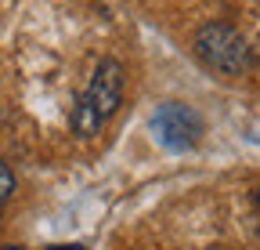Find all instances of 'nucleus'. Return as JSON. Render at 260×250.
Instances as JSON below:
<instances>
[{
	"mask_svg": "<svg viewBox=\"0 0 260 250\" xmlns=\"http://www.w3.org/2000/svg\"><path fill=\"white\" fill-rule=\"evenodd\" d=\"M11 196H15V174H11V167L4 160H0V207H4Z\"/></svg>",
	"mask_w": 260,
	"mask_h": 250,
	"instance_id": "obj_5",
	"label": "nucleus"
},
{
	"mask_svg": "<svg viewBox=\"0 0 260 250\" xmlns=\"http://www.w3.org/2000/svg\"><path fill=\"white\" fill-rule=\"evenodd\" d=\"M0 250H22V246H0Z\"/></svg>",
	"mask_w": 260,
	"mask_h": 250,
	"instance_id": "obj_7",
	"label": "nucleus"
},
{
	"mask_svg": "<svg viewBox=\"0 0 260 250\" xmlns=\"http://www.w3.org/2000/svg\"><path fill=\"white\" fill-rule=\"evenodd\" d=\"M83 98L102 113V120H109L119 109V102H123V66L116 58H102L94 66V76L83 91Z\"/></svg>",
	"mask_w": 260,
	"mask_h": 250,
	"instance_id": "obj_3",
	"label": "nucleus"
},
{
	"mask_svg": "<svg viewBox=\"0 0 260 250\" xmlns=\"http://www.w3.org/2000/svg\"><path fill=\"white\" fill-rule=\"evenodd\" d=\"M47 250H87L83 243H69V246H47Z\"/></svg>",
	"mask_w": 260,
	"mask_h": 250,
	"instance_id": "obj_6",
	"label": "nucleus"
},
{
	"mask_svg": "<svg viewBox=\"0 0 260 250\" xmlns=\"http://www.w3.org/2000/svg\"><path fill=\"white\" fill-rule=\"evenodd\" d=\"M152 134L162 149L188 152L203 142V116L184 102H162L152 113Z\"/></svg>",
	"mask_w": 260,
	"mask_h": 250,
	"instance_id": "obj_2",
	"label": "nucleus"
},
{
	"mask_svg": "<svg viewBox=\"0 0 260 250\" xmlns=\"http://www.w3.org/2000/svg\"><path fill=\"white\" fill-rule=\"evenodd\" d=\"M69 123H73V131L80 134V138H94L98 131H102V113H98L83 95H76V102H73V113H69Z\"/></svg>",
	"mask_w": 260,
	"mask_h": 250,
	"instance_id": "obj_4",
	"label": "nucleus"
},
{
	"mask_svg": "<svg viewBox=\"0 0 260 250\" xmlns=\"http://www.w3.org/2000/svg\"><path fill=\"white\" fill-rule=\"evenodd\" d=\"M195 54L206 69L224 73V76H242L253 62V47L249 40L239 33L232 22H206L191 40Z\"/></svg>",
	"mask_w": 260,
	"mask_h": 250,
	"instance_id": "obj_1",
	"label": "nucleus"
}]
</instances>
